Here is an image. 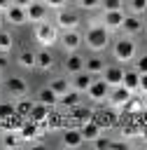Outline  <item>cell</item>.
<instances>
[{"label": "cell", "mask_w": 147, "mask_h": 150, "mask_svg": "<svg viewBox=\"0 0 147 150\" xmlns=\"http://www.w3.org/2000/svg\"><path fill=\"white\" fill-rule=\"evenodd\" d=\"M100 131H103V129L98 127V122H96L93 117H91L89 122H84V124H79V134H82V138H84V143H91V141H93V138H96V136H98Z\"/></svg>", "instance_id": "obj_24"}, {"label": "cell", "mask_w": 147, "mask_h": 150, "mask_svg": "<svg viewBox=\"0 0 147 150\" xmlns=\"http://www.w3.org/2000/svg\"><path fill=\"white\" fill-rule=\"evenodd\" d=\"M79 103H82V94H79L77 89H72V87H70L65 94H61V96H58V105H61V108L72 110V108H75V105H79Z\"/></svg>", "instance_id": "obj_21"}, {"label": "cell", "mask_w": 147, "mask_h": 150, "mask_svg": "<svg viewBox=\"0 0 147 150\" xmlns=\"http://www.w3.org/2000/svg\"><path fill=\"white\" fill-rule=\"evenodd\" d=\"M128 14H147V0H128Z\"/></svg>", "instance_id": "obj_32"}, {"label": "cell", "mask_w": 147, "mask_h": 150, "mask_svg": "<svg viewBox=\"0 0 147 150\" xmlns=\"http://www.w3.org/2000/svg\"><path fill=\"white\" fill-rule=\"evenodd\" d=\"M103 68H105V59L103 56H98L96 52H93V56H84V70L86 73H91V75H100L103 73Z\"/></svg>", "instance_id": "obj_20"}, {"label": "cell", "mask_w": 147, "mask_h": 150, "mask_svg": "<svg viewBox=\"0 0 147 150\" xmlns=\"http://www.w3.org/2000/svg\"><path fill=\"white\" fill-rule=\"evenodd\" d=\"M54 23L58 30H72V28H79L82 26V16L77 9H70V7H61L54 12Z\"/></svg>", "instance_id": "obj_4"}, {"label": "cell", "mask_w": 147, "mask_h": 150, "mask_svg": "<svg viewBox=\"0 0 147 150\" xmlns=\"http://www.w3.org/2000/svg\"><path fill=\"white\" fill-rule=\"evenodd\" d=\"M126 19V12L124 9H110V12H103L100 14V23L112 33V30H121V23Z\"/></svg>", "instance_id": "obj_10"}, {"label": "cell", "mask_w": 147, "mask_h": 150, "mask_svg": "<svg viewBox=\"0 0 147 150\" xmlns=\"http://www.w3.org/2000/svg\"><path fill=\"white\" fill-rule=\"evenodd\" d=\"M35 101H40V103H44V105H49V108H56V105H58V94H56L49 84H44V87L37 89Z\"/></svg>", "instance_id": "obj_19"}, {"label": "cell", "mask_w": 147, "mask_h": 150, "mask_svg": "<svg viewBox=\"0 0 147 150\" xmlns=\"http://www.w3.org/2000/svg\"><path fill=\"white\" fill-rule=\"evenodd\" d=\"M42 2H44V0H42Z\"/></svg>", "instance_id": "obj_50"}, {"label": "cell", "mask_w": 147, "mask_h": 150, "mask_svg": "<svg viewBox=\"0 0 147 150\" xmlns=\"http://www.w3.org/2000/svg\"><path fill=\"white\" fill-rule=\"evenodd\" d=\"M2 94H5V89H2V84H0V101H2Z\"/></svg>", "instance_id": "obj_46"}, {"label": "cell", "mask_w": 147, "mask_h": 150, "mask_svg": "<svg viewBox=\"0 0 147 150\" xmlns=\"http://www.w3.org/2000/svg\"><path fill=\"white\" fill-rule=\"evenodd\" d=\"M135 54H138V45H135V40L131 35H121V38H117L112 42V56H114L117 63H121V66L133 63Z\"/></svg>", "instance_id": "obj_2"}, {"label": "cell", "mask_w": 147, "mask_h": 150, "mask_svg": "<svg viewBox=\"0 0 147 150\" xmlns=\"http://www.w3.org/2000/svg\"><path fill=\"white\" fill-rule=\"evenodd\" d=\"M2 89L12 96V98H21V96H28V91H30V87H28V82L21 77V75H9L7 80H5V84H2Z\"/></svg>", "instance_id": "obj_7"}, {"label": "cell", "mask_w": 147, "mask_h": 150, "mask_svg": "<svg viewBox=\"0 0 147 150\" xmlns=\"http://www.w3.org/2000/svg\"><path fill=\"white\" fill-rule=\"evenodd\" d=\"M110 143H112V138H110V136H103V131H100V134L91 141V148H96V150H107Z\"/></svg>", "instance_id": "obj_33"}, {"label": "cell", "mask_w": 147, "mask_h": 150, "mask_svg": "<svg viewBox=\"0 0 147 150\" xmlns=\"http://www.w3.org/2000/svg\"><path fill=\"white\" fill-rule=\"evenodd\" d=\"M0 84H2V73H0Z\"/></svg>", "instance_id": "obj_49"}, {"label": "cell", "mask_w": 147, "mask_h": 150, "mask_svg": "<svg viewBox=\"0 0 147 150\" xmlns=\"http://www.w3.org/2000/svg\"><path fill=\"white\" fill-rule=\"evenodd\" d=\"M77 9H84V12H91V9H98L100 7V0H75Z\"/></svg>", "instance_id": "obj_36"}, {"label": "cell", "mask_w": 147, "mask_h": 150, "mask_svg": "<svg viewBox=\"0 0 147 150\" xmlns=\"http://www.w3.org/2000/svg\"><path fill=\"white\" fill-rule=\"evenodd\" d=\"M131 96H133V91H128L124 84H117V87H110V94H107V103H110L112 108H119V110H121Z\"/></svg>", "instance_id": "obj_11"}, {"label": "cell", "mask_w": 147, "mask_h": 150, "mask_svg": "<svg viewBox=\"0 0 147 150\" xmlns=\"http://www.w3.org/2000/svg\"><path fill=\"white\" fill-rule=\"evenodd\" d=\"M138 94H147V73L140 75V84H138Z\"/></svg>", "instance_id": "obj_40"}, {"label": "cell", "mask_w": 147, "mask_h": 150, "mask_svg": "<svg viewBox=\"0 0 147 150\" xmlns=\"http://www.w3.org/2000/svg\"><path fill=\"white\" fill-rule=\"evenodd\" d=\"M68 2H70V0H44V5H47L49 9H54V12L61 9V7H68Z\"/></svg>", "instance_id": "obj_39"}, {"label": "cell", "mask_w": 147, "mask_h": 150, "mask_svg": "<svg viewBox=\"0 0 147 150\" xmlns=\"http://www.w3.org/2000/svg\"><path fill=\"white\" fill-rule=\"evenodd\" d=\"M35 49H30V47H23L19 54H16V63L21 66V68H26V70H33L35 68Z\"/></svg>", "instance_id": "obj_25"}, {"label": "cell", "mask_w": 147, "mask_h": 150, "mask_svg": "<svg viewBox=\"0 0 147 150\" xmlns=\"http://www.w3.org/2000/svg\"><path fill=\"white\" fill-rule=\"evenodd\" d=\"M121 84L128 89V91H133V94H138V84H140V73L135 70V68H124V77H121Z\"/></svg>", "instance_id": "obj_23"}, {"label": "cell", "mask_w": 147, "mask_h": 150, "mask_svg": "<svg viewBox=\"0 0 147 150\" xmlns=\"http://www.w3.org/2000/svg\"><path fill=\"white\" fill-rule=\"evenodd\" d=\"M16 110H14V101H0V120L2 117H9V115H14Z\"/></svg>", "instance_id": "obj_38"}, {"label": "cell", "mask_w": 147, "mask_h": 150, "mask_svg": "<svg viewBox=\"0 0 147 150\" xmlns=\"http://www.w3.org/2000/svg\"><path fill=\"white\" fill-rule=\"evenodd\" d=\"M93 77H96V75H91V73H86V70H79V73L70 75V87L77 89L79 94H84V91L89 89V84L93 82Z\"/></svg>", "instance_id": "obj_17"}, {"label": "cell", "mask_w": 147, "mask_h": 150, "mask_svg": "<svg viewBox=\"0 0 147 150\" xmlns=\"http://www.w3.org/2000/svg\"><path fill=\"white\" fill-rule=\"evenodd\" d=\"M49 87L61 96V94H65L68 89H70V75H58V77H51L49 80Z\"/></svg>", "instance_id": "obj_27"}, {"label": "cell", "mask_w": 147, "mask_h": 150, "mask_svg": "<svg viewBox=\"0 0 147 150\" xmlns=\"http://www.w3.org/2000/svg\"><path fill=\"white\" fill-rule=\"evenodd\" d=\"M140 134H142V136H145V138H147V127H145V129H142V131H140Z\"/></svg>", "instance_id": "obj_45"}, {"label": "cell", "mask_w": 147, "mask_h": 150, "mask_svg": "<svg viewBox=\"0 0 147 150\" xmlns=\"http://www.w3.org/2000/svg\"><path fill=\"white\" fill-rule=\"evenodd\" d=\"M54 66H56V59H54L51 49H49V47H40L37 54H35V68L42 70V73H47V70H51Z\"/></svg>", "instance_id": "obj_16"}, {"label": "cell", "mask_w": 147, "mask_h": 150, "mask_svg": "<svg viewBox=\"0 0 147 150\" xmlns=\"http://www.w3.org/2000/svg\"><path fill=\"white\" fill-rule=\"evenodd\" d=\"M12 49H14V35H12V30L0 28V52L2 54H9Z\"/></svg>", "instance_id": "obj_30"}, {"label": "cell", "mask_w": 147, "mask_h": 150, "mask_svg": "<svg viewBox=\"0 0 147 150\" xmlns=\"http://www.w3.org/2000/svg\"><path fill=\"white\" fill-rule=\"evenodd\" d=\"M121 110H126V112H140V110H145V105H142V94H133Z\"/></svg>", "instance_id": "obj_31"}, {"label": "cell", "mask_w": 147, "mask_h": 150, "mask_svg": "<svg viewBox=\"0 0 147 150\" xmlns=\"http://www.w3.org/2000/svg\"><path fill=\"white\" fill-rule=\"evenodd\" d=\"M91 117H93V110H91V108H84L82 103L72 108V120H75L77 124H84V122H89Z\"/></svg>", "instance_id": "obj_29"}, {"label": "cell", "mask_w": 147, "mask_h": 150, "mask_svg": "<svg viewBox=\"0 0 147 150\" xmlns=\"http://www.w3.org/2000/svg\"><path fill=\"white\" fill-rule=\"evenodd\" d=\"M100 77L110 84V87H117V84H121V77H124V66L121 63H105V68H103V73H100Z\"/></svg>", "instance_id": "obj_12"}, {"label": "cell", "mask_w": 147, "mask_h": 150, "mask_svg": "<svg viewBox=\"0 0 147 150\" xmlns=\"http://www.w3.org/2000/svg\"><path fill=\"white\" fill-rule=\"evenodd\" d=\"M7 68H9V56H7V54H2V52H0V73H5V70H7Z\"/></svg>", "instance_id": "obj_41"}, {"label": "cell", "mask_w": 147, "mask_h": 150, "mask_svg": "<svg viewBox=\"0 0 147 150\" xmlns=\"http://www.w3.org/2000/svg\"><path fill=\"white\" fill-rule=\"evenodd\" d=\"M19 136L23 138V143L37 145V143H40V136H42V124H37V122L30 120V117H23V122H21V127H19Z\"/></svg>", "instance_id": "obj_5"}, {"label": "cell", "mask_w": 147, "mask_h": 150, "mask_svg": "<svg viewBox=\"0 0 147 150\" xmlns=\"http://www.w3.org/2000/svg\"><path fill=\"white\" fill-rule=\"evenodd\" d=\"M63 70H65V75H75V73L84 70V54H79V52H65Z\"/></svg>", "instance_id": "obj_14"}, {"label": "cell", "mask_w": 147, "mask_h": 150, "mask_svg": "<svg viewBox=\"0 0 147 150\" xmlns=\"http://www.w3.org/2000/svg\"><path fill=\"white\" fill-rule=\"evenodd\" d=\"M142 105H145V112H147V94H142Z\"/></svg>", "instance_id": "obj_44"}, {"label": "cell", "mask_w": 147, "mask_h": 150, "mask_svg": "<svg viewBox=\"0 0 147 150\" xmlns=\"http://www.w3.org/2000/svg\"><path fill=\"white\" fill-rule=\"evenodd\" d=\"M63 52H79V47L84 45V35L79 33V28H72V30H63V35L58 38Z\"/></svg>", "instance_id": "obj_8"}, {"label": "cell", "mask_w": 147, "mask_h": 150, "mask_svg": "<svg viewBox=\"0 0 147 150\" xmlns=\"http://www.w3.org/2000/svg\"><path fill=\"white\" fill-rule=\"evenodd\" d=\"M84 94H86V98L91 103H105L107 101V94H110V84L98 75V77H93V82L89 84V89Z\"/></svg>", "instance_id": "obj_6"}, {"label": "cell", "mask_w": 147, "mask_h": 150, "mask_svg": "<svg viewBox=\"0 0 147 150\" xmlns=\"http://www.w3.org/2000/svg\"><path fill=\"white\" fill-rule=\"evenodd\" d=\"M142 33H145V38H147V21H145V28H142Z\"/></svg>", "instance_id": "obj_47"}, {"label": "cell", "mask_w": 147, "mask_h": 150, "mask_svg": "<svg viewBox=\"0 0 147 150\" xmlns=\"http://www.w3.org/2000/svg\"><path fill=\"white\" fill-rule=\"evenodd\" d=\"M2 19H5L9 26H23V23H28L26 7H19V5H9V7L2 12Z\"/></svg>", "instance_id": "obj_13"}, {"label": "cell", "mask_w": 147, "mask_h": 150, "mask_svg": "<svg viewBox=\"0 0 147 150\" xmlns=\"http://www.w3.org/2000/svg\"><path fill=\"white\" fill-rule=\"evenodd\" d=\"M61 145H63V148H82V145H84V138H82L79 129H63V134H61Z\"/></svg>", "instance_id": "obj_18"}, {"label": "cell", "mask_w": 147, "mask_h": 150, "mask_svg": "<svg viewBox=\"0 0 147 150\" xmlns=\"http://www.w3.org/2000/svg\"><path fill=\"white\" fill-rule=\"evenodd\" d=\"M9 5H12V0H0V14H2V12H5Z\"/></svg>", "instance_id": "obj_43"}, {"label": "cell", "mask_w": 147, "mask_h": 150, "mask_svg": "<svg viewBox=\"0 0 147 150\" xmlns=\"http://www.w3.org/2000/svg\"><path fill=\"white\" fill-rule=\"evenodd\" d=\"M93 120L98 122L100 129H107V127L114 124V115H112V112H103V115H98V117H93Z\"/></svg>", "instance_id": "obj_35"}, {"label": "cell", "mask_w": 147, "mask_h": 150, "mask_svg": "<svg viewBox=\"0 0 147 150\" xmlns=\"http://www.w3.org/2000/svg\"><path fill=\"white\" fill-rule=\"evenodd\" d=\"M100 9L110 12V9H124V0H100Z\"/></svg>", "instance_id": "obj_37"}, {"label": "cell", "mask_w": 147, "mask_h": 150, "mask_svg": "<svg viewBox=\"0 0 147 150\" xmlns=\"http://www.w3.org/2000/svg\"><path fill=\"white\" fill-rule=\"evenodd\" d=\"M133 68L142 75V73H147V52L145 54H135V59H133Z\"/></svg>", "instance_id": "obj_34"}, {"label": "cell", "mask_w": 147, "mask_h": 150, "mask_svg": "<svg viewBox=\"0 0 147 150\" xmlns=\"http://www.w3.org/2000/svg\"><path fill=\"white\" fill-rule=\"evenodd\" d=\"M142 28H145V19H142V16H138V14H126V19H124V23H121L124 35L135 38V35L142 33Z\"/></svg>", "instance_id": "obj_15"}, {"label": "cell", "mask_w": 147, "mask_h": 150, "mask_svg": "<svg viewBox=\"0 0 147 150\" xmlns=\"http://www.w3.org/2000/svg\"><path fill=\"white\" fill-rule=\"evenodd\" d=\"M26 16H28V23L47 21V19H49V7H47L42 0H33V2L26 7Z\"/></svg>", "instance_id": "obj_9"}, {"label": "cell", "mask_w": 147, "mask_h": 150, "mask_svg": "<svg viewBox=\"0 0 147 150\" xmlns=\"http://www.w3.org/2000/svg\"><path fill=\"white\" fill-rule=\"evenodd\" d=\"M30 120H35L37 124H44L47 122V117H49V105H44V103H40V101H35L33 103V110H30V115H28Z\"/></svg>", "instance_id": "obj_26"}, {"label": "cell", "mask_w": 147, "mask_h": 150, "mask_svg": "<svg viewBox=\"0 0 147 150\" xmlns=\"http://www.w3.org/2000/svg\"><path fill=\"white\" fill-rule=\"evenodd\" d=\"M2 23H5V19H2V14H0V28H2Z\"/></svg>", "instance_id": "obj_48"}, {"label": "cell", "mask_w": 147, "mask_h": 150, "mask_svg": "<svg viewBox=\"0 0 147 150\" xmlns=\"http://www.w3.org/2000/svg\"><path fill=\"white\" fill-rule=\"evenodd\" d=\"M33 35H35V42H37L40 47H49V49H51V47L58 42V38H61L54 21H40V23H35Z\"/></svg>", "instance_id": "obj_3"}, {"label": "cell", "mask_w": 147, "mask_h": 150, "mask_svg": "<svg viewBox=\"0 0 147 150\" xmlns=\"http://www.w3.org/2000/svg\"><path fill=\"white\" fill-rule=\"evenodd\" d=\"M82 35H84V45H86L91 52H96V54L105 52V49L112 45V33H110L100 21H91Z\"/></svg>", "instance_id": "obj_1"}, {"label": "cell", "mask_w": 147, "mask_h": 150, "mask_svg": "<svg viewBox=\"0 0 147 150\" xmlns=\"http://www.w3.org/2000/svg\"><path fill=\"white\" fill-rule=\"evenodd\" d=\"M0 145H2V148H7V150H12V148L23 145V138L19 136V131L5 129V131H0Z\"/></svg>", "instance_id": "obj_22"}, {"label": "cell", "mask_w": 147, "mask_h": 150, "mask_svg": "<svg viewBox=\"0 0 147 150\" xmlns=\"http://www.w3.org/2000/svg\"><path fill=\"white\" fill-rule=\"evenodd\" d=\"M33 0H12V5H19V7H28Z\"/></svg>", "instance_id": "obj_42"}, {"label": "cell", "mask_w": 147, "mask_h": 150, "mask_svg": "<svg viewBox=\"0 0 147 150\" xmlns=\"http://www.w3.org/2000/svg\"><path fill=\"white\" fill-rule=\"evenodd\" d=\"M33 103H35V101H30L28 96L14 98V110H16V115H21V117H28V115H30V110H33Z\"/></svg>", "instance_id": "obj_28"}]
</instances>
